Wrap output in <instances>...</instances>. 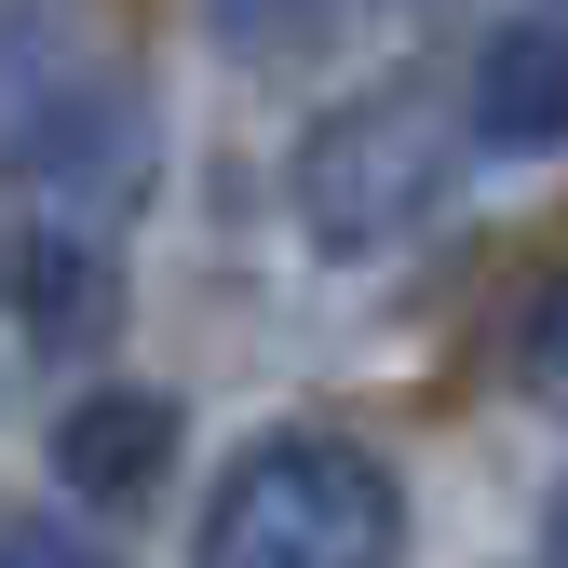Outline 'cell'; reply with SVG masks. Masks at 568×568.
Instances as JSON below:
<instances>
[{
  "mask_svg": "<svg viewBox=\"0 0 568 568\" xmlns=\"http://www.w3.org/2000/svg\"><path fill=\"white\" fill-rule=\"evenodd\" d=\"M406 474L338 434V419H284L244 434L231 474L190 515V568H406Z\"/></svg>",
  "mask_w": 568,
  "mask_h": 568,
  "instance_id": "cell-2",
  "label": "cell"
},
{
  "mask_svg": "<svg viewBox=\"0 0 568 568\" xmlns=\"http://www.w3.org/2000/svg\"><path fill=\"white\" fill-rule=\"evenodd\" d=\"M41 460H54V487H68L82 515H150V501H176L190 406L150 393V379H95V393H68V406H54Z\"/></svg>",
  "mask_w": 568,
  "mask_h": 568,
  "instance_id": "cell-5",
  "label": "cell"
},
{
  "mask_svg": "<svg viewBox=\"0 0 568 568\" xmlns=\"http://www.w3.org/2000/svg\"><path fill=\"white\" fill-rule=\"evenodd\" d=\"M203 28H217L231 68H312V54H338L352 0H203Z\"/></svg>",
  "mask_w": 568,
  "mask_h": 568,
  "instance_id": "cell-7",
  "label": "cell"
},
{
  "mask_svg": "<svg viewBox=\"0 0 568 568\" xmlns=\"http://www.w3.org/2000/svg\"><path fill=\"white\" fill-rule=\"evenodd\" d=\"M0 176L82 231H122L163 176L150 95L95 54V28L68 0H0Z\"/></svg>",
  "mask_w": 568,
  "mask_h": 568,
  "instance_id": "cell-1",
  "label": "cell"
},
{
  "mask_svg": "<svg viewBox=\"0 0 568 568\" xmlns=\"http://www.w3.org/2000/svg\"><path fill=\"white\" fill-rule=\"evenodd\" d=\"M555 14H568V0H555Z\"/></svg>",
  "mask_w": 568,
  "mask_h": 568,
  "instance_id": "cell-11",
  "label": "cell"
},
{
  "mask_svg": "<svg viewBox=\"0 0 568 568\" xmlns=\"http://www.w3.org/2000/svg\"><path fill=\"white\" fill-rule=\"evenodd\" d=\"M541 568H568V487H555V515H541Z\"/></svg>",
  "mask_w": 568,
  "mask_h": 568,
  "instance_id": "cell-10",
  "label": "cell"
},
{
  "mask_svg": "<svg viewBox=\"0 0 568 568\" xmlns=\"http://www.w3.org/2000/svg\"><path fill=\"white\" fill-rule=\"evenodd\" d=\"M528 393H541V406H568V284L528 312Z\"/></svg>",
  "mask_w": 568,
  "mask_h": 568,
  "instance_id": "cell-9",
  "label": "cell"
},
{
  "mask_svg": "<svg viewBox=\"0 0 568 568\" xmlns=\"http://www.w3.org/2000/svg\"><path fill=\"white\" fill-rule=\"evenodd\" d=\"M0 568H122L95 528H68V515H14L0 528Z\"/></svg>",
  "mask_w": 568,
  "mask_h": 568,
  "instance_id": "cell-8",
  "label": "cell"
},
{
  "mask_svg": "<svg viewBox=\"0 0 568 568\" xmlns=\"http://www.w3.org/2000/svg\"><path fill=\"white\" fill-rule=\"evenodd\" d=\"M474 150H501V163H541L568 150V14H501L474 41L460 68V109H447Z\"/></svg>",
  "mask_w": 568,
  "mask_h": 568,
  "instance_id": "cell-6",
  "label": "cell"
},
{
  "mask_svg": "<svg viewBox=\"0 0 568 568\" xmlns=\"http://www.w3.org/2000/svg\"><path fill=\"white\" fill-rule=\"evenodd\" d=\"M0 325L28 352H54V366H95L122 338V244L82 231V217L14 203V217H0Z\"/></svg>",
  "mask_w": 568,
  "mask_h": 568,
  "instance_id": "cell-4",
  "label": "cell"
},
{
  "mask_svg": "<svg viewBox=\"0 0 568 568\" xmlns=\"http://www.w3.org/2000/svg\"><path fill=\"white\" fill-rule=\"evenodd\" d=\"M447 176H460V122L419 95V82L338 95V109L298 135V163H284L298 231H312L325 257H379V244H406V231L447 203Z\"/></svg>",
  "mask_w": 568,
  "mask_h": 568,
  "instance_id": "cell-3",
  "label": "cell"
}]
</instances>
